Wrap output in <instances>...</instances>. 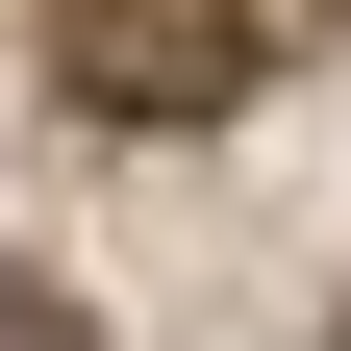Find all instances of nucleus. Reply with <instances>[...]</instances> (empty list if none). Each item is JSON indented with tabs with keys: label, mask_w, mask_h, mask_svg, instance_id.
Segmentation results:
<instances>
[{
	"label": "nucleus",
	"mask_w": 351,
	"mask_h": 351,
	"mask_svg": "<svg viewBox=\"0 0 351 351\" xmlns=\"http://www.w3.org/2000/svg\"><path fill=\"white\" fill-rule=\"evenodd\" d=\"M251 51H301V0H75V75H101V101H226Z\"/></svg>",
	"instance_id": "1"
},
{
	"label": "nucleus",
	"mask_w": 351,
	"mask_h": 351,
	"mask_svg": "<svg viewBox=\"0 0 351 351\" xmlns=\"http://www.w3.org/2000/svg\"><path fill=\"white\" fill-rule=\"evenodd\" d=\"M0 351H101V326H75V301H51V276H0Z\"/></svg>",
	"instance_id": "2"
}]
</instances>
